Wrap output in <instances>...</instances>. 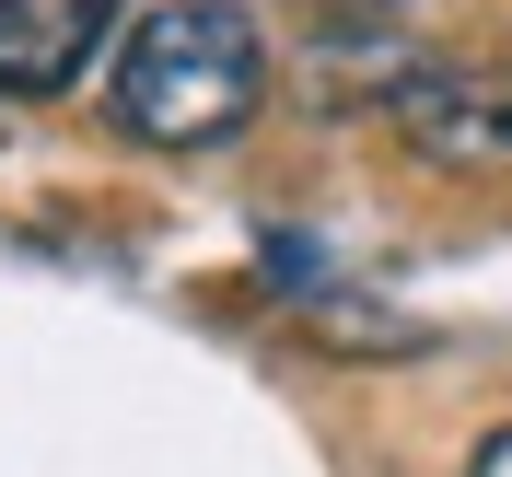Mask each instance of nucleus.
<instances>
[{
    "label": "nucleus",
    "instance_id": "39448f33",
    "mask_svg": "<svg viewBox=\"0 0 512 477\" xmlns=\"http://www.w3.org/2000/svg\"><path fill=\"white\" fill-rule=\"evenodd\" d=\"M466 477H512V419H501V431H489L478 454H466Z\"/></svg>",
    "mask_w": 512,
    "mask_h": 477
},
{
    "label": "nucleus",
    "instance_id": "f03ea898",
    "mask_svg": "<svg viewBox=\"0 0 512 477\" xmlns=\"http://www.w3.org/2000/svg\"><path fill=\"white\" fill-rule=\"evenodd\" d=\"M373 105H384V128H396L419 163H454V175L512 163V70H489V59H419V47H384Z\"/></svg>",
    "mask_w": 512,
    "mask_h": 477
},
{
    "label": "nucleus",
    "instance_id": "7ed1b4c3",
    "mask_svg": "<svg viewBox=\"0 0 512 477\" xmlns=\"http://www.w3.org/2000/svg\"><path fill=\"white\" fill-rule=\"evenodd\" d=\"M117 0H0V94H70L105 59Z\"/></svg>",
    "mask_w": 512,
    "mask_h": 477
},
{
    "label": "nucleus",
    "instance_id": "20e7f679",
    "mask_svg": "<svg viewBox=\"0 0 512 477\" xmlns=\"http://www.w3.org/2000/svg\"><path fill=\"white\" fill-rule=\"evenodd\" d=\"M291 12H315V24H338V35H373V24L408 12V0H291Z\"/></svg>",
    "mask_w": 512,
    "mask_h": 477
},
{
    "label": "nucleus",
    "instance_id": "f257e3e1",
    "mask_svg": "<svg viewBox=\"0 0 512 477\" xmlns=\"http://www.w3.org/2000/svg\"><path fill=\"white\" fill-rule=\"evenodd\" d=\"M105 105L128 140L163 152H210L268 105V35L245 0H152L105 59Z\"/></svg>",
    "mask_w": 512,
    "mask_h": 477
}]
</instances>
